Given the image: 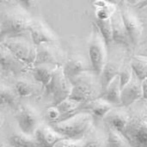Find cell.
Listing matches in <instances>:
<instances>
[{
  "label": "cell",
  "mask_w": 147,
  "mask_h": 147,
  "mask_svg": "<svg viewBox=\"0 0 147 147\" xmlns=\"http://www.w3.org/2000/svg\"><path fill=\"white\" fill-rule=\"evenodd\" d=\"M65 52L57 43H44L37 46L34 65H50L64 66L67 60Z\"/></svg>",
  "instance_id": "obj_10"
},
{
  "label": "cell",
  "mask_w": 147,
  "mask_h": 147,
  "mask_svg": "<svg viewBox=\"0 0 147 147\" xmlns=\"http://www.w3.org/2000/svg\"><path fill=\"white\" fill-rule=\"evenodd\" d=\"M144 101V102H145V105H146V110H147V101L146 100H143Z\"/></svg>",
  "instance_id": "obj_36"
},
{
  "label": "cell",
  "mask_w": 147,
  "mask_h": 147,
  "mask_svg": "<svg viewBox=\"0 0 147 147\" xmlns=\"http://www.w3.org/2000/svg\"><path fill=\"white\" fill-rule=\"evenodd\" d=\"M58 66H53L50 65H35L30 70L32 71L34 78L40 84H41L42 88L46 90L49 85L53 72Z\"/></svg>",
  "instance_id": "obj_22"
},
{
  "label": "cell",
  "mask_w": 147,
  "mask_h": 147,
  "mask_svg": "<svg viewBox=\"0 0 147 147\" xmlns=\"http://www.w3.org/2000/svg\"><path fill=\"white\" fill-rule=\"evenodd\" d=\"M134 54L147 58V40H143L134 51Z\"/></svg>",
  "instance_id": "obj_33"
},
{
  "label": "cell",
  "mask_w": 147,
  "mask_h": 147,
  "mask_svg": "<svg viewBox=\"0 0 147 147\" xmlns=\"http://www.w3.org/2000/svg\"><path fill=\"white\" fill-rule=\"evenodd\" d=\"M143 22H144V21H143ZM144 25H145V31H146L147 29V22H144ZM146 40H147V37Z\"/></svg>",
  "instance_id": "obj_35"
},
{
  "label": "cell",
  "mask_w": 147,
  "mask_h": 147,
  "mask_svg": "<svg viewBox=\"0 0 147 147\" xmlns=\"http://www.w3.org/2000/svg\"><path fill=\"white\" fill-rule=\"evenodd\" d=\"M106 147H131L125 136L117 130L107 127Z\"/></svg>",
  "instance_id": "obj_24"
},
{
  "label": "cell",
  "mask_w": 147,
  "mask_h": 147,
  "mask_svg": "<svg viewBox=\"0 0 147 147\" xmlns=\"http://www.w3.org/2000/svg\"><path fill=\"white\" fill-rule=\"evenodd\" d=\"M38 147H54L65 138L50 125H40L34 136Z\"/></svg>",
  "instance_id": "obj_17"
},
{
  "label": "cell",
  "mask_w": 147,
  "mask_h": 147,
  "mask_svg": "<svg viewBox=\"0 0 147 147\" xmlns=\"http://www.w3.org/2000/svg\"><path fill=\"white\" fill-rule=\"evenodd\" d=\"M94 22L96 23L100 33L103 36L108 47L111 45L113 43V29H112L111 18L106 21H99L95 19Z\"/></svg>",
  "instance_id": "obj_28"
},
{
  "label": "cell",
  "mask_w": 147,
  "mask_h": 147,
  "mask_svg": "<svg viewBox=\"0 0 147 147\" xmlns=\"http://www.w3.org/2000/svg\"><path fill=\"white\" fill-rule=\"evenodd\" d=\"M33 18L29 12L19 2H8L3 6L1 3L0 11V37L1 40L9 36L23 34L28 32Z\"/></svg>",
  "instance_id": "obj_1"
},
{
  "label": "cell",
  "mask_w": 147,
  "mask_h": 147,
  "mask_svg": "<svg viewBox=\"0 0 147 147\" xmlns=\"http://www.w3.org/2000/svg\"><path fill=\"white\" fill-rule=\"evenodd\" d=\"M8 141L12 147H38L34 137L25 135L21 132L10 134Z\"/></svg>",
  "instance_id": "obj_25"
},
{
  "label": "cell",
  "mask_w": 147,
  "mask_h": 147,
  "mask_svg": "<svg viewBox=\"0 0 147 147\" xmlns=\"http://www.w3.org/2000/svg\"><path fill=\"white\" fill-rule=\"evenodd\" d=\"M118 7L121 13L125 26L128 32L133 49L141 43L145 34V25L141 16H139L135 9L128 1L117 2Z\"/></svg>",
  "instance_id": "obj_7"
},
{
  "label": "cell",
  "mask_w": 147,
  "mask_h": 147,
  "mask_svg": "<svg viewBox=\"0 0 147 147\" xmlns=\"http://www.w3.org/2000/svg\"><path fill=\"white\" fill-rule=\"evenodd\" d=\"M85 104H84L83 102L71 98V97H68L65 100H64L63 102H61L59 104L57 105V108L59 109V110L61 113V121L66 120L70 117H71L72 115H76L77 113H78L79 111L83 110V108Z\"/></svg>",
  "instance_id": "obj_23"
},
{
  "label": "cell",
  "mask_w": 147,
  "mask_h": 147,
  "mask_svg": "<svg viewBox=\"0 0 147 147\" xmlns=\"http://www.w3.org/2000/svg\"><path fill=\"white\" fill-rule=\"evenodd\" d=\"M94 116L87 110H81L71 117L50 125L65 139L79 140L88 136L94 126Z\"/></svg>",
  "instance_id": "obj_3"
},
{
  "label": "cell",
  "mask_w": 147,
  "mask_h": 147,
  "mask_svg": "<svg viewBox=\"0 0 147 147\" xmlns=\"http://www.w3.org/2000/svg\"><path fill=\"white\" fill-rule=\"evenodd\" d=\"M18 128L25 135L34 137L36 130L40 126V117L35 109L28 105H20L15 115Z\"/></svg>",
  "instance_id": "obj_11"
},
{
  "label": "cell",
  "mask_w": 147,
  "mask_h": 147,
  "mask_svg": "<svg viewBox=\"0 0 147 147\" xmlns=\"http://www.w3.org/2000/svg\"><path fill=\"white\" fill-rule=\"evenodd\" d=\"M111 22H112V29H113V43L125 46L127 47L133 49L130 37L127 30V28L125 26L119 7L117 10L111 16Z\"/></svg>",
  "instance_id": "obj_15"
},
{
  "label": "cell",
  "mask_w": 147,
  "mask_h": 147,
  "mask_svg": "<svg viewBox=\"0 0 147 147\" xmlns=\"http://www.w3.org/2000/svg\"><path fill=\"white\" fill-rule=\"evenodd\" d=\"M109 55V47L100 33L96 23H92L90 39L89 42V59L92 70L98 76H101L107 63Z\"/></svg>",
  "instance_id": "obj_8"
},
{
  "label": "cell",
  "mask_w": 147,
  "mask_h": 147,
  "mask_svg": "<svg viewBox=\"0 0 147 147\" xmlns=\"http://www.w3.org/2000/svg\"><path fill=\"white\" fill-rule=\"evenodd\" d=\"M115 106H113L102 97H99L85 104L83 109L89 111L95 119L96 118L97 120H103L104 117Z\"/></svg>",
  "instance_id": "obj_21"
},
{
  "label": "cell",
  "mask_w": 147,
  "mask_h": 147,
  "mask_svg": "<svg viewBox=\"0 0 147 147\" xmlns=\"http://www.w3.org/2000/svg\"><path fill=\"white\" fill-rule=\"evenodd\" d=\"M147 101V79L143 81V99Z\"/></svg>",
  "instance_id": "obj_34"
},
{
  "label": "cell",
  "mask_w": 147,
  "mask_h": 147,
  "mask_svg": "<svg viewBox=\"0 0 147 147\" xmlns=\"http://www.w3.org/2000/svg\"><path fill=\"white\" fill-rule=\"evenodd\" d=\"M46 117L48 121V124L58 123L61 121V113L57 106H50L46 111Z\"/></svg>",
  "instance_id": "obj_31"
},
{
  "label": "cell",
  "mask_w": 147,
  "mask_h": 147,
  "mask_svg": "<svg viewBox=\"0 0 147 147\" xmlns=\"http://www.w3.org/2000/svg\"><path fill=\"white\" fill-rule=\"evenodd\" d=\"M143 99V81L135 74L121 90V102L125 108H129Z\"/></svg>",
  "instance_id": "obj_13"
},
{
  "label": "cell",
  "mask_w": 147,
  "mask_h": 147,
  "mask_svg": "<svg viewBox=\"0 0 147 147\" xmlns=\"http://www.w3.org/2000/svg\"><path fill=\"white\" fill-rule=\"evenodd\" d=\"M71 82L72 84V92L70 97L84 104L101 97L103 93L100 76L93 71H84L72 78Z\"/></svg>",
  "instance_id": "obj_4"
},
{
  "label": "cell",
  "mask_w": 147,
  "mask_h": 147,
  "mask_svg": "<svg viewBox=\"0 0 147 147\" xmlns=\"http://www.w3.org/2000/svg\"><path fill=\"white\" fill-rule=\"evenodd\" d=\"M1 147H7V146H6L4 144H3V143H2V144H1Z\"/></svg>",
  "instance_id": "obj_37"
},
{
  "label": "cell",
  "mask_w": 147,
  "mask_h": 147,
  "mask_svg": "<svg viewBox=\"0 0 147 147\" xmlns=\"http://www.w3.org/2000/svg\"><path fill=\"white\" fill-rule=\"evenodd\" d=\"M46 92L52 96L51 106H57L71 96L72 92V84L65 75L63 66L56 67L53 78L46 89Z\"/></svg>",
  "instance_id": "obj_9"
},
{
  "label": "cell",
  "mask_w": 147,
  "mask_h": 147,
  "mask_svg": "<svg viewBox=\"0 0 147 147\" xmlns=\"http://www.w3.org/2000/svg\"><path fill=\"white\" fill-rule=\"evenodd\" d=\"M121 84L119 76L115 77L105 88L101 97L111 103L115 107L122 106L121 102Z\"/></svg>",
  "instance_id": "obj_20"
},
{
  "label": "cell",
  "mask_w": 147,
  "mask_h": 147,
  "mask_svg": "<svg viewBox=\"0 0 147 147\" xmlns=\"http://www.w3.org/2000/svg\"><path fill=\"white\" fill-rule=\"evenodd\" d=\"M63 69L65 75L70 80L84 71H93L90 61L86 60L85 58L81 55H71L68 57Z\"/></svg>",
  "instance_id": "obj_18"
},
{
  "label": "cell",
  "mask_w": 147,
  "mask_h": 147,
  "mask_svg": "<svg viewBox=\"0 0 147 147\" xmlns=\"http://www.w3.org/2000/svg\"><path fill=\"white\" fill-rule=\"evenodd\" d=\"M1 45L5 47L18 59L32 68L36 59L37 46L33 42L28 33L9 36L1 40Z\"/></svg>",
  "instance_id": "obj_6"
},
{
  "label": "cell",
  "mask_w": 147,
  "mask_h": 147,
  "mask_svg": "<svg viewBox=\"0 0 147 147\" xmlns=\"http://www.w3.org/2000/svg\"><path fill=\"white\" fill-rule=\"evenodd\" d=\"M15 91L20 97H29L34 95V87L30 82L25 79H20L15 84Z\"/></svg>",
  "instance_id": "obj_29"
},
{
  "label": "cell",
  "mask_w": 147,
  "mask_h": 147,
  "mask_svg": "<svg viewBox=\"0 0 147 147\" xmlns=\"http://www.w3.org/2000/svg\"><path fill=\"white\" fill-rule=\"evenodd\" d=\"M28 32L33 40L36 45H41L44 43H57V35L40 20L34 19L31 21Z\"/></svg>",
  "instance_id": "obj_12"
},
{
  "label": "cell",
  "mask_w": 147,
  "mask_h": 147,
  "mask_svg": "<svg viewBox=\"0 0 147 147\" xmlns=\"http://www.w3.org/2000/svg\"><path fill=\"white\" fill-rule=\"evenodd\" d=\"M134 55V50L125 46L112 43L109 46V55L107 63L100 76L103 90L108 84L119 75L124 64Z\"/></svg>",
  "instance_id": "obj_5"
},
{
  "label": "cell",
  "mask_w": 147,
  "mask_h": 147,
  "mask_svg": "<svg viewBox=\"0 0 147 147\" xmlns=\"http://www.w3.org/2000/svg\"><path fill=\"white\" fill-rule=\"evenodd\" d=\"M0 65L3 72L10 73L13 75H19L28 69H31L27 65L18 59L11 52H9L5 47L0 44Z\"/></svg>",
  "instance_id": "obj_14"
},
{
  "label": "cell",
  "mask_w": 147,
  "mask_h": 147,
  "mask_svg": "<svg viewBox=\"0 0 147 147\" xmlns=\"http://www.w3.org/2000/svg\"><path fill=\"white\" fill-rule=\"evenodd\" d=\"M131 65L134 74L144 81L147 76V58L134 54L131 58Z\"/></svg>",
  "instance_id": "obj_26"
},
{
  "label": "cell",
  "mask_w": 147,
  "mask_h": 147,
  "mask_svg": "<svg viewBox=\"0 0 147 147\" xmlns=\"http://www.w3.org/2000/svg\"><path fill=\"white\" fill-rule=\"evenodd\" d=\"M89 135L79 140L65 139L54 147H106V139L102 140L96 136L89 137Z\"/></svg>",
  "instance_id": "obj_19"
},
{
  "label": "cell",
  "mask_w": 147,
  "mask_h": 147,
  "mask_svg": "<svg viewBox=\"0 0 147 147\" xmlns=\"http://www.w3.org/2000/svg\"><path fill=\"white\" fill-rule=\"evenodd\" d=\"M130 119V113L128 108L123 106L114 107L108 115L104 117L103 121L107 127H112L118 132L123 134Z\"/></svg>",
  "instance_id": "obj_16"
},
{
  "label": "cell",
  "mask_w": 147,
  "mask_h": 147,
  "mask_svg": "<svg viewBox=\"0 0 147 147\" xmlns=\"http://www.w3.org/2000/svg\"><path fill=\"white\" fill-rule=\"evenodd\" d=\"M17 94L11 88L1 84V105L8 106L10 108H16L17 103Z\"/></svg>",
  "instance_id": "obj_27"
},
{
  "label": "cell",
  "mask_w": 147,
  "mask_h": 147,
  "mask_svg": "<svg viewBox=\"0 0 147 147\" xmlns=\"http://www.w3.org/2000/svg\"><path fill=\"white\" fill-rule=\"evenodd\" d=\"M146 11H147V9H146Z\"/></svg>",
  "instance_id": "obj_38"
},
{
  "label": "cell",
  "mask_w": 147,
  "mask_h": 147,
  "mask_svg": "<svg viewBox=\"0 0 147 147\" xmlns=\"http://www.w3.org/2000/svg\"><path fill=\"white\" fill-rule=\"evenodd\" d=\"M134 74V70L132 68L131 59H130L129 60H127L124 64V65L122 66V68L120 71L119 75H118L119 78H120V81H121V87H124L127 84H128V82L132 79Z\"/></svg>",
  "instance_id": "obj_30"
},
{
  "label": "cell",
  "mask_w": 147,
  "mask_h": 147,
  "mask_svg": "<svg viewBox=\"0 0 147 147\" xmlns=\"http://www.w3.org/2000/svg\"><path fill=\"white\" fill-rule=\"evenodd\" d=\"M130 119L123 135L131 147H147V110L143 100L128 108Z\"/></svg>",
  "instance_id": "obj_2"
},
{
  "label": "cell",
  "mask_w": 147,
  "mask_h": 147,
  "mask_svg": "<svg viewBox=\"0 0 147 147\" xmlns=\"http://www.w3.org/2000/svg\"><path fill=\"white\" fill-rule=\"evenodd\" d=\"M111 11H109L107 9H102V8H97L95 9V19L99 20V21H106L111 18L112 15Z\"/></svg>",
  "instance_id": "obj_32"
}]
</instances>
